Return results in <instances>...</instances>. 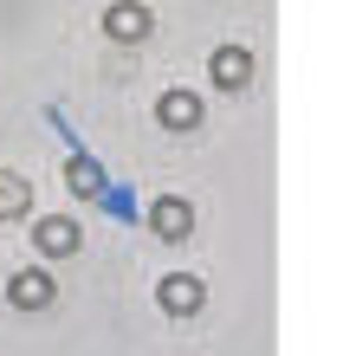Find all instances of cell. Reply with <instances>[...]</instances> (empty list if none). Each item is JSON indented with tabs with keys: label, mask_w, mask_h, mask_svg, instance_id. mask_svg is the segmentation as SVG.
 Here are the masks:
<instances>
[{
	"label": "cell",
	"mask_w": 356,
	"mask_h": 356,
	"mask_svg": "<svg viewBox=\"0 0 356 356\" xmlns=\"http://www.w3.org/2000/svg\"><path fill=\"white\" fill-rule=\"evenodd\" d=\"M149 33H156V13L143 7V0H111V7H104V39H117V46H143Z\"/></svg>",
	"instance_id": "2"
},
{
	"label": "cell",
	"mask_w": 356,
	"mask_h": 356,
	"mask_svg": "<svg viewBox=\"0 0 356 356\" xmlns=\"http://www.w3.org/2000/svg\"><path fill=\"white\" fill-rule=\"evenodd\" d=\"M253 72H259V58H253V46H240V39H227V46L207 52V78H214V91H227V97L253 85Z\"/></svg>",
	"instance_id": "1"
},
{
	"label": "cell",
	"mask_w": 356,
	"mask_h": 356,
	"mask_svg": "<svg viewBox=\"0 0 356 356\" xmlns=\"http://www.w3.org/2000/svg\"><path fill=\"white\" fill-rule=\"evenodd\" d=\"M65 188H72V195H104V169L91 156H72L65 162Z\"/></svg>",
	"instance_id": "9"
},
{
	"label": "cell",
	"mask_w": 356,
	"mask_h": 356,
	"mask_svg": "<svg viewBox=\"0 0 356 356\" xmlns=\"http://www.w3.org/2000/svg\"><path fill=\"white\" fill-rule=\"evenodd\" d=\"M52 298H58V285H52L46 266H26V272H13V279H7V305L13 311H46Z\"/></svg>",
	"instance_id": "6"
},
{
	"label": "cell",
	"mask_w": 356,
	"mask_h": 356,
	"mask_svg": "<svg viewBox=\"0 0 356 356\" xmlns=\"http://www.w3.org/2000/svg\"><path fill=\"white\" fill-rule=\"evenodd\" d=\"M33 246H39V259H72L78 246H85V234H78L72 214H46L33 227Z\"/></svg>",
	"instance_id": "4"
},
{
	"label": "cell",
	"mask_w": 356,
	"mask_h": 356,
	"mask_svg": "<svg viewBox=\"0 0 356 356\" xmlns=\"http://www.w3.org/2000/svg\"><path fill=\"white\" fill-rule=\"evenodd\" d=\"M26 201H33V181L13 175V169H0V220H19V214H26Z\"/></svg>",
	"instance_id": "8"
},
{
	"label": "cell",
	"mask_w": 356,
	"mask_h": 356,
	"mask_svg": "<svg viewBox=\"0 0 356 356\" xmlns=\"http://www.w3.org/2000/svg\"><path fill=\"white\" fill-rule=\"evenodd\" d=\"M201 117H207V104H201V91H162L156 97V123L162 130H175V136H188V130H201Z\"/></svg>",
	"instance_id": "3"
},
{
	"label": "cell",
	"mask_w": 356,
	"mask_h": 356,
	"mask_svg": "<svg viewBox=\"0 0 356 356\" xmlns=\"http://www.w3.org/2000/svg\"><path fill=\"white\" fill-rule=\"evenodd\" d=\"M149 227H156V240L181 246L188 234H195V207H188L181 195H156V207H149Z\"/></svg>",
	"instance_id": "7"
},
{
	"label": "cell",
	"mask_w": 356,
	"mask_h": 356,
	"mask_svg": "<svg viewBox=\"0 0 356 356\" xmlns=\"http://www.w3.org/2000/svg\"><path fill=\"white\" fill-rule=\"evenodd\" d=\"M156 305L169 311V318H195V311L207 305V285L195 279V272H169V279L156 285Z\"/></svg>",
	"instance_id": "5"
}]
</instances>
